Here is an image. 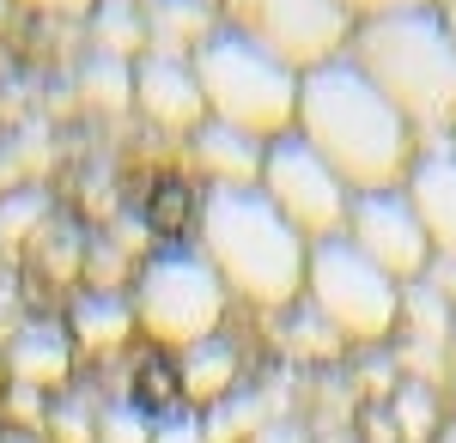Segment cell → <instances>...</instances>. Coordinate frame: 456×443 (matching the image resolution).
I'll return each instance as SVG.
<instances>
[{
  "instance_id": "1",
  "label": "cell",
  "mask_w": 456,
  "mask_h": 443,
  "mask_svg": "<svg viewBox=\"0 0 456 443\" xmlns=\"http://www.w3.org/2000/svg\"><path fill=\"white\" fill-rule=\"evenodd\" d=\"M292 134L347 182V195L402 189V176L414 165V134H408V122L389 109V98L353 68L347 55L329 61V68L298 73Z\"/></svg>"
},
{
  "instance_id": "2",
  "label": "cell",
  "mask_w": 456,
  "mask_h": 443,
  "mask_svg": "<svg viewBox=\"0 0 456 443\" xmlns=\"http://www.w3.org/2000/svg\"><path fill=\"white\" fill-rule=\"evenodd\" d=\"M347 61L389 98V109L408 122L420 152L451 146V134H456V31L444 25L438 6L384 12V19L353 25Z\"/></svg>"
},
{
  "instance_id": "3",
  "label": "cell",
  "mask_w": 456,
  "mask_h": 443,
  "mask_svg": "<svg viewBox=\"0 0 456 443\" xmlns=\"http://www.w3.org/2000/svg\"><path fill=\"white\" fill-rule=\"evenodd\" d=\"M201 255L219 273L225 292L249 298L256 310H292L305 298V255L311 243L286 225L281 213L268 206L262 189H232L213 182L201 195Z\"/></svg>"
},
{
  "instance_id": "4",
  "label": "cell",
  "mask_w": 456,
  "mask_h": 443,
  "mask_svg": "<svg viewBox=\"0 0 456 443\" xmlns=\"http://www.w3.org/2000/svg\"><path fill=\"white\" fill-rule=\"evenodd\" d=\"M201 103H208V122H225L249 140H281L292 134V116H298V73L281 68L274 55H262L256 43H244L238 31H219L189 55Z\"/></svg>"
},
{
  "instance_id": "5",
  "label": "cell",
  "mask_w": 456,
  "mask_h": 443,
  "mask_svg": "<svg viewBox=\"0 0 456 443\" xmlns=\"http://www.w3.org/2000/svg\"><path fill=\"white\" fill-rule=\"evenodd\" d=\"M305 304L341 334V341H384L402 316V286L384 279L347 238H322L305 255Z\"/></svg>"
},
{
  "instance_id": "6",
  "label": "cell",
  "mask_w": 456,
  "mask_h": 443,
  "mask_svg": "<svg viewBox=\"0 0 456 443\" xmlns=\"http://www.w3.org/2000/svg\"><path fill=\"white\" fill-rule=\"evenodd\" d=\"M225 316V286L208 268L201 249H159L134 279V328H146L165 346H195L219 334Z\"/></svg>"
},
{
  "instance_id": "7",
  "label": "cell",
  "mask_w": 456,
  "mask_h": 443,
  "mask_svg": "<svg viewBox=\"0 0 456 443\" xmlns=\"http://www.w3.org/2000/svg\"><path fill=\"white\" fill-rule=\"evenodd\" d=\"M353 19L341 0H225V31L256 43L281 68L311 73L341 61L353 43Z\"/></svg>"
},
{
  "instance_id": "8",
  "label": "cell",
  "mask_w": 456,
  "mask_h": 443,
  "mask_svg": "<svg viewBox=\"0 0 456 443\" xmlns=\"http://www.w3.org/2000/svg\"><path fill=\"white\" fill-rule=\"evenodd\" d=\"M256 189L268 195V206H274V213H281V219H286V225H292L305 243L341 238V225H347V206H353L347 182L329 171V165H322V158H316V152H311L298 134L268 140Z\"/></svg>"
},
{
  "instance_id": "9",
  "label": "cell",
  "mask_w": 456,
  "mask_h": 443,
  "mask_svg": "<svg viewBox=\"0 0 456 443\" xmlns=\"http://www.w3.org/2000/svg\"><path fill=\"white\" fill-rule=\"evenodd\" d=\"M341 238L371 262V268L395 279V286H414L432 262V243H426L420 219H414V206L402 189H378V195H353L347 206V225H341Z\"/></svg>"
},
{
  "instance_id": "10",
  "label": "cell",
  "mask_w": 456,
  "mask_h": 443,
  "mask_svg": "<svg viewBox=\"0 0 456 443\" xmlns=\"http://www.w3.org/2000/svg\"><path fill=\"white\" fill-rule=\"evenodd\" d=\"M402 195L420 219L432 255L456 262V152L438 146V152H414V165L402 176Z\"/></svg>"
},
{
  "instance_id": "11",
  "label": "cell",
  "mask_w": 456,
  "mask_h": 443,
  "mask_svg": "<svg viewBox=\"0 0 456 443\" xmlns=\"http://www.w3.org/2000/svg\"><path fill=\"white\" fill-rule=\"evenodd\" d=\"M134 109H141L146 122L183 128V134H195V128L208 122L195 68H189V61H171V55H141V61H134Z\"/></svg>"
},
{
  "instance_id": "12",
  "label": "cell",
  "mask_w": 456,
  "mask_h": 443,
  "mask_svg": "<svg viewBox=\"0 0 456 443\" xmlns=\"http://www.w3.org/2000/svg\"><path fill=\"white\" fill-rule=\"evenodd\" d=\"M141 19H146V55H171V61H189L219 31L213 0H141Z\"/></svg>"
},
{
  "instance_id": "13",
  "label": "cell",
  "mask_w": 456,
  "mask_h": 443,
  "mask_svg": "<svg viewBox=\"0 0 456 443\" xmlns=\"http://www.w3.org/2000/svg\"><path fill=\"white\" fill-rule=\"evenodd\" d=\"M0 358H6L12 383H25V389H49V383H61V376L73 371V341L55 328V322H19Z\"/></svg>"
},
{
  "instance_id": "14",
  "label": "cell",
  "mask_w": 456,
  "mask_h": 443,
  "mask_svg": "<svg viewBox=\"0 0 456 443\" xmlns=\"http://www.w3.org/2000/svg\"><path fill=\"white\" fill-rule=\"evenodd\" d=\"M262 152H268V140H249V134H238V128H225V122H201V128H195V165H201L213 182L256 189Z\"/></svg>"
},
{
  "instance_id": "15",
  "label": "cell",
  "mask_w": 456,
  "mask_h": 443,
  "mask_svg": "<svg viewBox=\"0 0 456 443\" xmlns=\"http://www.w3.org/2000/svg\"><path fill=\"white\" fill-rule=\"evenodd\" d=\"M176 376H183V395H195V401H208V407H213L219 395H232V389H238V346L219 341V334L183 346Z\"/></svg>"
},
{
  "instance_id": "16",
  "label": "cell",
  "mask_w": 456,
  "mask_h": 443,
  "mask_svg": "<svg viewBox=\"0 0 456 443\" xmlns=\"http://www.w3.org/2000/svg\"><path fill=\"white\" fill-rule=\"evenodd\" d=\"M134 334V304L122 292H86L73 298V341L92 346V352H110Z\"/></svg>"
},
{
  "instance_id": "17",
  "label": "cell",
  "mask_w": 456,
  "mask_h": 443,
  "mask_svg": "<svg viewBox=\"0 0 456 443\" xmlns=\"http://www.w3.org/2000/svg\"><path fill=\"white\" fill-rule=\"evenodd\" d=\"M92 43H98L104 61H141L146 55L141 0H98L92 6Z\"/></svg>"
},
{
  "instance_id": "18",
  "label": "cell",
  "mask_w": 456,
  "mask_h": 443,
  "mask_svg": "<svg viewBox=\"0 0 456 443\" xmlns=\"http://www.w3.org/2000/svg\"><path fill=\"white\" fill-rule=\"evenodd\" d=\"M274 419V401L268 395H256V389H232V395H219L201 419V438L208 443H249L262 425Z\"/></svg>"
},
{
  "instance_id": "19",
  "label": "cell",
  "mask_w": 456,
  "mask_h": 443,
  "mask_svg": "<svg viewBox=\"0 0 456 443\" xmlns=\"http://www.w3.org/2000/svg\"><path fill=\"white\" fill-rule=\"evenodd\" d=\"M389 425L402 443H432L444 425H438V389H420V383H395L389 395Z\"/></svg>"
},
{
  "instance_id": "20",
  "label": "cell",
  "mask_w": 456,
  "mask_h": 443,
  "mask_svg": "<svg viewBox=\"0 0 456 443\" xmlns=\"http://www.w3.org/2000/svg\"><path fill=\"white\" fill-rule=\"evenodd\" d=\"M79 92H86L92 109L122 116V109L134 103V68H128V61H104V55H92V61L79 68Z\"/></svg>"
},
{
  "instance_id": "21",
  "label": "cell",
  "mask_w": 456,
  "mask_h": 443,
  "mask_svg": "<svg viewBox=\"0 0 456 443\" xmlns=\"http://www.w3.org/2000/svg\"><path fill=\"white\" fill-rule=\"evenodd\" d=\"M49 225V195L25 182V189H6L0 195V243H25V238H43Z\"/></svg>"
},
{
  "instance_id": "22",
  "label": "cell",
  "mask_w": 456,
  "mask_h": 443,
  "mask_svg": "<svg viewBox=\"0 0 456 443\" xmlns=\"http://www.w3.org/2000/svg\"><path fill=\"white\" fill-rule=\"evenodd\" d=\"M402 328H408V341H420V346H444L451 341V310L438 304L426 286H408L402 292V316H395Z\"/></svg>"
},
{
  "instance_id": "23",
  "label": "cell",
  "mask_w": 456,
  "mask_h": 443,
  "mask_svg": "<svg viewBox=\"0 0 456 443\" xmlns=\"http://www.w3.org/2000/svg\"><path fill=\"white\" fill-rule=\"evenodd\" d=\"M281 346L292 352V358H335V352H341V334H335L311 304H298L292 316H286V328H281Z\"/></svg>"
},
{
  "instance_id": "24",
  "label": "cell",
  "mask_w": 456,
  "mask_h": 443,
  "mask_svg": "<svg viewBox=\"0 0 456 443\" xmlns=\"http://www.w3.org/2000/svg\"><path fill=\"white\" fill-rule=\"evenodd\" d=\"M86 273H92V292H116L128 279V249L116 238H86Z\"/></svg>"
},
{
  "instance_id": "25",
  "label": "cell",
  "mask_w": 456,
  "mask_h": 443,
  "mask_svg": "<svg viewBox=\"0 0 456 443\" xmlns=\"http://www.w3.org/2000/svg\"><path fill=\"white\" fill-rule=\"evenodd\" d=\"M43 425L55 431V443H98V413H92L86 395H73V401H61V407H49Z\"/></svg>"
},
{
  "instance_id": "26",
  "label": "cell",
  "mask_w": 456,
  "mask_h": 443,
  "mask_svg": "<svg viewBox=\"0 0 456 443\" xmlns=\"http://www.w3.org/2000/svg\"><path fill=\"white\" fill-rule=\"evenodd\" d=\"M43 268H49V279H73L86 268V238L79 231H49L43 238Z\"/></svg>"
},
{
  "instance_id": "27",
  "label": "cell",
  "mask_w": 456,
  "mask_h": 443,
  "mask_svg": "<svg viewBox=\"0 0 456 443\" xmlns=\"http://www.w3.org/2000/svg\"><path fill=\"white\" fill-rule=\"evenodd\" d=\"M98 443H152V425L134 407H110L98 413Z\"/></svg>"
},
{
  "instance_id": "28",
  "label": "cell",
  "mask_w": 456,
  "mask_h": 443,
  "mask_svg": "<svg viewBox=\"0 0 456 443\" xmlns=\"http://www.w3.org/2000/svg\"><path fill=\"white\" fill-rule=\"evenodd\" d=\"M414 286H426V292H432V298H438V304H444V310L456 316V262L432 255V262H426V273L414 279Z\"/></svg>"
},
{
  "instance_id": "29",
  "label": "cell",
  "mask_w": 456,
  "mask_h": 443,
  "mask_svg": "<svg viewBox=\"0 0 456 443\" xmlns=\"http://www.w3.org/2000/svg\"><path fill=\"white\" fill-rule=\"evenodd\" d=\"M6 407H12V419H19V425H43V419H49V407H43V389H25V383H12Z\"/></svg>"
},
{
  "instance_id": "30",
  "label": "cell",
  "mask_w": 456,
  "mask_h": 443,
  "mask_svg": "<svg viewBox=\"0 0 456 443\" xmlns=\"http://www.w3.org/2000/svg\"><path fill=\"white\" fill-rule=\"evenodd\" d=\"M152 443H208V438H201V419L195 413H171L165 425H152Z\"/></svg>"
},
{
  "instance_id": "31",
  "label": "cell",
  "mask_w": 456,
  "mask_h": 443,
  "mask_svg": "<svg viewBox=\"0 0 456 443\" xmlns=\"http://www.w3.org/2000/svg\"><path fill=\"white\" fill-rule=\"evenodd\" d=\"M353 19L365 25V19H384V12H414V6H432V0H341Z\"/></svg>"
},
{
  "instance_id": "32",
  "label": "cell",
  "mask_w": 456,
  "mask_h": 443,
  "mask_svg": "<svg viewBox=\"0 0 456 443\" xmlns=\"http://www.w3.org/2000/svg\"><path fill=\"white\" fill-rule=\"evenodd\" d=\"M249 443H311V431H305L298 419H286V413H281V419H268V425H262Z\"/></svg>"
},
{
  "instance_id": "33",
  "label": "cell",
  "mask_w": 456,
  "mask_h": 443,
  "mask_svg": "<svg viewBox=\"0 0 456 443\" xmlns=\"http://www.w3.org/2000/svg\"><path fill=\"white\" fill-rule=\"evenodd\" d=\"M389 376H395V365H389V358H365V365H359V389H371V395H395V383H389Z\"/></svg>"
},
{
  "instance_id": "34",
  "label": "cell",
  "mask_w": 456,
  "mask_h": 443,
  "mask_svg": "<svg viewBox=\"0 0 456 443\" xmlns=\"http://www.w3.org/2000/svg\"><path fill=\"white\" fill-rule=\"evenodd\" d=\"M25 6H37V12H92L98 0H25Z\"/></svg>"
},
{
  "instance_id": "35",
  "label": "cell",
  "mask_w": 456,
  "mask_h": 443,
  "mask_svg": "<svg viewBox=\"0 0 456 443\" xmlns=\"http://www.w3.org/2000/svg\"><path fill=\"white\" fill-rule=\"evenodd\" d=\"M444 365H451V383H456V316H451V341H444Z\"/></svg>"
},
{
  "instance_id": "36",
  "label": "cell",
  "mask_w": 456,
  "mask_h": 443,
  "mask_svg": "<svg viewBox=\"0 0 456 443\" xmlns=\"http://www.w3.org/2000/svg\"><path fill=\"white\" fill-rule=\"evenodd\" d=\"M432 6L444 12V25H451V31H456V0H432Z\"/></svg>"
},
{
  "instance_id": "37",
  "label": "cell",
  "mask_w": 456,
  "mask_h": 443,
  "mask_svg": "<svg viewBox=\"0 0 456 443\" xmlns=\"http://www.w3.org/2000/svg\"><path fill=\"white\" fill-rule=\"evenodd\" d=\"M0 443H31V431H0Z\"/></svg>"
},
{
  "instance_id": "38",
  "label": "cell",
  "mask_w": 456,
  "mask_h": 443,
  "mask_svg": "<svg viewBox=\"0 0 456 443\" xmlns=\"http://www.w3.org/2000/svg\"><path fill=\"white\" fill-rule=\"evenodd\" d=\"M432 443H456V419H451V425H444V431H438Z\"/></svg>"
},
{
  "instance_id": "39",
  "label": "cell",
  "mask_w": 456,
  "mask_h": 443,
  "mask_svg": "<svg viewBox=\"0 0 456 443\" xmlns=\"http://www.w3.org/2000/svg\"><path fill=\"white\" fill-rule=\"evenodd\" d=\"M6 12H12V0H0V31H6Z\"/></svg>"
},
{
  "instance_id": "40",
  "label": "cell",
  "mask_w": 456,
  "mask_h": 443,
  "mask_svg": "<svg viewBox=\"0 0 456 443\" xmlns=\"http://www.w3.org/2000/svg\"><path fill=\"white\" fill-rule=\"evenodd\" d=\"M451 407H456V383H451Z\"/></svg>"
},
{
  "instance_id": "41",
  "label": "cell",
  "mask_w": 456,
  "mask_h": 443,
  "mask_svg": "<svg viewBox=\"0 0 456 443\" xmlns=\"http://www.w3.org/2000/svg\"><path fill=\"white\" fill-rule=\"evenodd\" d=\"M451 152H456V134H451Z\"/></svg>"
},
{
  "instance_id": "42",
  "label": "cell",
  "mask_w": 456,
  "mask_h": 443,
  "mask_svg": "<svg viewBox=\"0 0 456 443\" xmlns=\"http://www.w3.org/2000/svg\"><path fill=\"white\" fill-rule=\"evenodd\" d=\"M0 371H6V358H0Z\"/></svg>"
},
{
  "instance_id": "43",
  "label": "cell",
  "mask_w": 456,
  "mask_h": 443,
  "mask_svg": "<svg viewBox=\"0 0 456 443\" xmlns=\"http://www.w3.org/2000/svg\"><path fill=\"white\" fill-rule=\"evenodd\" d=\"M335 443H347V438H335Z\"/></svg>"
},
{
  "instance_id": "44",
  "label": "cell",
  "mask_w": 456,
  "mask_h": 443,
  "mask_svg": "<svg viewBox=\"0 0 456 443\" xmlns=\"http://www.w3.org/2000/svg\"><path fill=\"white\" fill-rule=\"evenodd\" d=\"M213 6H219V0H213Z\"/></svg>"
}]
</instances>
